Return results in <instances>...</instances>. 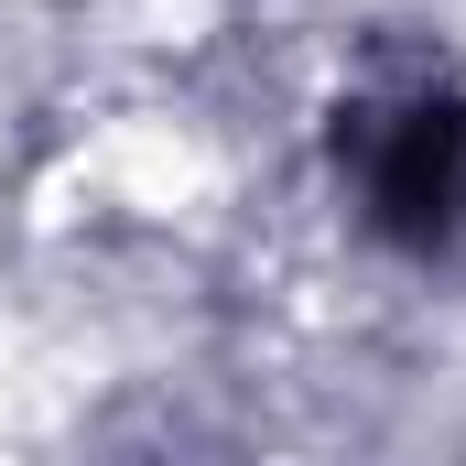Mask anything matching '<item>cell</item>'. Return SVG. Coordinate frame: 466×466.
<instances>
[{
    "instance_id": "6da1fadb",
    "label": "cell",
    "mask_w": 466,
    "mask_h": 466,
    "mask_svg": "<svg viewBox=\"0 0 466 466\" xmlns=\"http://www.w3.org/2000/svg\"><path fill=\"white\" fill-rule=\"evenodd\" d=\"M358 141V207L369 228L412 238V249H445L466 228V109L434 87H401L380 109L348 119Z\"/></svg>"
}]
</instances>
